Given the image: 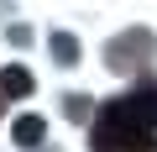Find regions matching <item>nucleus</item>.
Here are the masks:
<instances>
[{
	"instance_id": "1",
	"label": "nucleus",
	"mask_w": 157,
	"mask_h": 152,
	"mask_svg": "<svg viewBox=\"0 0 157 152\" xmlns=\"http://www.w3.org/2000/svg\"><path fill=\"white\" fill-rule=\"evenodd\" d=\"M94 147L100 152H152V126L141 115H131L126 100H121L94 121Z\"/></svg>"
},
{
	"instance_id": "2",
	"label": "nucleus",
	"mask_w": 157,
	"mask_h": 152,
	"mask_svg": "<svg viewBox=\"0 0 157 152\" xmlns=\"http://www.w3.org/2000/svg\"><path fill=\"white\" fill-rule=\"evenodd\" d=\"M126 110L141 115L147 126H157V84H136V89L126 95Z\"/></svg>"
},
{
	"instance_id": "3",
	"label": "nucleus",
	"mask_w": 157,
	"mask_h": 152,
	"mask_svg": "<svg viewBox=\"0 0 157 152\" xmlns=\"http://www.w3.org/2000/svg\"><path fill=\"white\" fill-rule=\"evenodd\" d=\"M0 95H6V100H26V95H32V73H26L21 63L0 68Z\"/></svg>"
},
{
	"instance_id": "4",
	"label": "nucleus",
	"mask_w": 157,
	"mask_h": 152,
	"mask_svg": "<svg viewBox=\"0 0 157 152\" xmlns=\"http://www.w3.org/2000/svg\"><path fill=\"white\" fill-rule=\"evenodd\" d=\"M11 131H16V142H21V147H37V142H42V131H47V126H42V121H37V115H21V121H16V126H11Z\"/></svg>"
},
{
	"instance_id": "5",
	"label": "nucleus",
	"mask_w": 157,
	"mask_h": 152,
	"mask_svg": "<svg viewBox=\"0 0 157 152\" xmlns=\"http://www.w3.org/2000/svg\"><path fill=\"white\" fill-rule=\"evenodd\" d=\"M52 47H58V63H78V42H73L68 32H58V37H52Z\"/></svg>"
},
{
	"instance_id": "6",
	"label": "nucleus",
	"mask_w": 157,
	"mask_h": 152,
	"mask_svg": "<svg viewBox=\"0 0 157 152\" xmlns=\"http://www.w3.org/2000/svg\"><path fill=\"white\" fill-rule=\"evenodd\" d=\"M0 100H6V95H0Z\"/></svg>"
}]
</instances>
